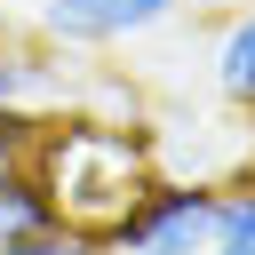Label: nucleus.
<instances>
[{
  "label": "nucleus",
  "instance_id": "obj_1",
  "mask_svg": "<svg viewBox=\"0 0 255 255\" xmlns=\"http://www.w3.org/2000/svg\"><path fill=\"white\" fill-rule=\"evenodd\" d=\"M24 167L48 191L56 223L64 231H88V239H104L135 207V191L159 175L151 167V135L128 128V120H48Z\"/></svg>",
  "mask_w": 255,
  "mask_h": 255
},
{
  "label": "nucleus",
  "instance_id": "obj_2",
  "mask_svg": "<svg viewBox=\"0 0 255 255\" xmlns=\"http://www.w3.org/2000/svg\"><path fill=\"white\" fill-rule=\"evenodd\" d=\"M104 255H215V183L151 175L135 207L104 231Z\"/></svg>",
  "mask_w": 255,
  "mask_h": 255
},
{
  "label": "nucleus",
  "instance_id": "obj_3",
  "mask_svg": "<svg viewBox=\"0 0 255 255\" xmlns=\"http://www.w3.org/2000/svg\"><path fill=\"white\" fill-rule=\"evenodd\" d=\"M183 0H48L40 8V40L48 48H112L128 32L167 24Z\"/></svg>",
  "mask_w": 255,
  "mask_h": 255
},
{
  "label": "nucleus",
  "instance_id": "obj_4",
  "mask_svg": "<svg viewBox=\"0 0 255 255\" xmlns=\"http://www.w3.org/2000/svg\"><path fill=\"white\" fill-rule=\"evenodd\" d=\"M0 104H24V112L64 104V64L48 56V40H8L0 32Z\"/></svg>",
  "mask_w": 255,
  "mask_h": 255
},
{
  "label": "nucleus",
  "instance_id": "obj_5",
  "mask_svg": "<svg viewBox=\"0 0 255 255\" xmlns=\"http://www.w3.org/2000/svg\"><path fill=\"white\" fill-rule=\"evenodd\" d=\"M215 88L239 112H255V8H239L223 24V40H215Z\"/></svg>",
  "mask_w": 255,
  "mask_h": 255
},
{
  "label": "nucleus",
  "instance_id": "obj_6",
  "mask_svg": "<svg viewBox=\"0 0 255 255\" xmlns=\"http://www.w3.org/2000/svg\"><path fill=\"white\" fill-rule=\"evenodd\" d=\"M215 247L223 255H255V175L215 191Z\"/></svg>",
  "mask_w": 255,
  "mask_h": 255
},
{
  "label": "nucleus",
  "instance_id": "obj_7",
  "mask_svg": "<svg viewBox=\"0 0 255 255\" xmlns=\"http://www.w3.org/2000/svg\"><path fill=\"white\" fill-rule=\"evenodd\" d=\"M56 255H104V239H88V231H64V239H56Z\"/></svg>",
  "mask_w": 255,
  "mask_h": 255
},
{
  "label": "nucleus",
  "instance_id": "obj_8",
  "mask_svg": "<svg viewBox=\"0 0 255 255\" xmlns=\"http://www.w3.org/2000/svg\"><path fill=\"white\" fill-rule=\"evenodd\" d=\"M215 255H223V247H215Z\"/></svg>",
  "mask_w": 255,
  "mask_h": 255
}]
</instances>
